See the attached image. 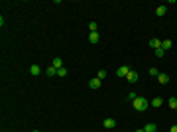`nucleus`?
<instances>
[{"mask_svg": "<svg viewBox=\"0 0 177 132\" xmlns=\"http://www.w3.org/2000/svg\"><path fill=\"white\" fill-rule=\"evenodd\" d=\"M134 132H144V128H138V130H134Z\"/></svg>", "mask_w": 177, "mask_h": 132, "instance_id": "nucleus-24", "label": "nucleus"}, {"mask_svg": "<svg viewBox=\"0 0 177 132\" xmlns=\"http://www.w3.org/2000/svg\"><path fill=\"white\" fill-rule=\"evenodd\" d=\"M33 132H37V130H33Z\"/></svg>", "mask_w": 177, "mask_h": 132, "instance_id": "nucleus-25", "label": "nucleus"}, {"mask_svg": "<svg viewBox=\"0 0 177 132\" xmlns=\"http://www.w3.org/2000/svg\"><path fill=\"white\" fill-rule=\"evenodd\" d=\"M150 75H154V77H157V75H159L157 67H150Z\"/></svg>", "mask_w": 177, "mask_h": 132, "instance_id": "nucleus-20", "label": "nucleus"}, {"mask_svg": "<svg viewBox=\"0 0 177 132\" xmlns=\"http://www.w3.org/2000/svg\"><path fill=\"white\" fill-rule=\"evenodd\" d=\"M51 65L55 67V69H61V67H63V59H61V57H53V63H51Z\"/></svg>", "mask_w": 177, "mask_h": 132, "instance_id": "nucleus-9", "label": "nucleus"}, {"mask_svg": "<svg viewBox=\"0 0 177 132\" xmlns=\"http://www.w3.org/2000/svg\"><path fill=\"white\" fill-rule=\"evenodd\" d=\"M88 30H91V32H97V30H99L97 22H91V24H88Z\"/></svg>", "mask_w": 177, "mask_h": 132, "instance_id": "nucleus-18", "label": "nucleus"}, {"mask_svg": "<svg viewBox=\"0 0 177 132\" xmlns=\"http://www.w3.org/2000/svg\"><path fill=\"white\" fill-rule=\"evenodd\" d=\"M136 97H138L136 93H130V95H128V101H134V99H136Z\"/></svg>", "mask_w": 177, "mask_h": 132, "instance_id": "nucleus-22", "label": "nucleus"}, {"mask_svg": "<svg viewBox=\"0 0 177 132\" xmlns=\"http://www.w3.org/2000/svg\"><path fill=\"white\" fill-rule=\"evenodd\" d=\"M171 40H163V42H161V47H163V51H165V49H171Z\"/></svg>", "mask_w": 177, "mask_h": 132, "instance_id": "nucleus-16", "label": "nucleus"}, {"mask_svg": "<svg viewBox=\"0 0 177 132\" xmlns=\"http://www.w3.org/2000/svg\"><path fill=\"white\" fill-rule=\"evenodd\" d=\"M114 126H116V120H114V118H106V120H104V128H114Z\"/></svg>", "mask_w": 177, "mask_h": 132, "instance_id": "nucleus-12", "label": "nucleus"}, {"mask_svg": "<svg viewBox=\"0 0 177 132\" xmlns=\"http://www.w3.org/2000/svg\"><path fill=\"white\" fill-rule=\"evenodd\" d=\"M150 45H152L154 49H157V47H161V42H159L157 38H152V40H150Z\"/></svg>", "mask_w": 177, "mask_h": 132, "instance_id": "nucleus-13", "label": "nucleus"}, {"mask_svg": "<svg viewBox=\"0 0 177 132\" xmlns=\"http://www.w3.org/2000/svg\"><path fill=\"white\" fill-rule=\"evenodd\" d=\"M88 42H91V44H99V32H91L88 34Z\"/></svg>", "mask_w": 177, "mask_h": 132, "instance_id": "nucleus-7", "label": "nucleus"}, {"mask_svg": "<svg viewBox=\"0 0 177 132\" xmlns=\"http://www.w3.org/2000/svg\"><path fill=\"white\" fill-rule=\"evenodd\" d=\"M57 75H59V77H65V75H67V69H65V67L57 69Z\"/></svg>", "mask_w": 177, "mask_h": 132, "instance_id": "nucleus-19", "label": "nucleus"}, {"mask_svg": "<svg viewBox=\"0 0 177 132\" xmlns=\"http://www.w3.org/2000/svg\"><path fill=\"white\" fill-rule=\"evenodd\" d=\"M167 105H169V109L175 110V109H177V99H175V97H171V99L167 101Z\"/></svg>", "mask_w": 177, "mask_h": 132, "instance_id": "nucleus-15", "label": "nucleus"}, {"mask_svg": "<svg viewBox=\"0 0 177 132\" xmlns=\"http://www.w3.org/2000/svg\"><path fill=\"white\" fill-rule=\"evenodd\" d=\"M88 87H91V89H99V87H100V79H99V77L91 79V81H88Z\"/></svg>", "mask_w": 177, "mask_h": 132, "instance_id": "nucleus-6", "label": "nucleus"}, {"mask_svg": "<svg viewBox=\"0 0 177 132\" xmlns=\"http://www.w3.org/2000/svg\"><path fill=\"white\" fill-rule=\"evenodd\" d=\"M126 79H128V81H130V83H136V81H138V79H140V75H138V73H136V71H134V69H130V73H128V75H126Z\"/></svg>", "mask_w": 177, "mask_h": 132, "instance_id": "nucleus-3", "label": "nucleus"}, {"mask_svg": "<svg viewBox=\"0 0 177 132\" xmlns=\"http://www.w3.org/2000/svg\"><path fill=\"white\" fill-rule=\"evenodd\" d=\"M104 77H106V69H99V79L102 81Z\"/></svg>", "mask_w": 177, "mask_h": 132, "instance_id": "nucleus-21", "label": "nucleus"}, {"mask_svg": "<svg viewBox=\"0 0 177 132\" xmlns=\"http://www.w3.org/2000/svg\"><path fill=\"white\" fill-rule=\"evenodd\" d=\"M132 107L138 110V112H144V110L148 109V101H146L144 97H136V99L132 101Z\"/></svg>", "mask_w": 177, "mask_h": 132, "instance_id": "nucleus-1", "label": "nucleus"}, {"mask_svg": "<svg viewBox=\"0 0 177 132\" xmlns=\"http://www.w3.org/2000/svg\"><path fill=\"white\" fill-rule=\"evenodd\" d=\"M161 103H163V101L159 99V97H155V99H152V103H150V105H152L154 109H159V107H161Z\"/></svg>", "mask_w": 177, "mask_h": 132, "instance_id": "nucleus-11", "label": "nucleus"}, {"mask_svg": "<svg viewBox=\"0 0 177 132\" xmlns=\"http://www.w3.org/2000/svg\"><path fill=\"white\" fill-rule=\"evenodd\" d=\"M165 12H167V6H157V8H155V14H157V16H165Z\"/></svg>", "mask_w": 177, "mask_h": 132, "instance_id": "nucleus-14", "label": "nucleus"}, {"mask_svg": "<svg viewBox=\"0 0 177 132\" xmlns=\"http://www.w3.org/2000/svg\"><path fill=\"white\" fill-rule=\"evenodd\" d=\"M45 75H47V77H53V75H57V69L53 65H49L47 69H45Z\"/></svg>", "mask_w": 177, "mask_h": 132, "instance_id": "nucleus-10", "label": "nucleus"}, {"mask_svg": "<svg viewBox=\"0 0 177 132\" xmlns=\"http://www.w3.org/2000/svg\"><path fill=\"white\" fill-rule=\"evenodd\" d=\"M157 81H159V85H167V83H169V75L159 73V75H157Z\"/></svg>", "mask_w": 177, "mask_h": 132, "instance_id": "nucleus-4", "label": "nucleus"}, {"mask_svg": "<svg viewBox=\"0 0 177 132\" xmlns=\"http://www.w3.org/2000/svg\"><path fill=\"white\" fill-rule=\"evenodd\" d=\"M169 132H177V124H173V126L169 128Z\"/></svg>", "mask_w": 177, "mask_h": 132, "instance_id": "nucleus-23", "label": "nucleus"}, {"mask_svg": "<svg viewBox=\"0 0 177 132\" xmlns=\"http://www.w3.org/2000/svg\"><path fill=\"white\" fill-rule=\"evenodd\" d=\"M144 132H157V124H155V122H148Z\"/></svg>", "mask_w": 177, "mask_h": 132, "instance_id": "nucleus-5", "label": "nucleus"}, {"mask_svg": "<svg viewBox=\"0 0 177 132\" xmlns=\"http://www.w3.org/2000/svg\"><path fill=\"white\" fill-rule=\"evenodd\" d=\"M154 53H155V57H163L165 51H163V47H157V49H154Z\"/></svg>", "mask_w": 177, "mask_h": 132, "instance_id": "nucleus-17", "label": "nucleus"}, {"mask_svg": "<svg viewBox=\"0 0 177 132\" xmlns=\"http://www.w3.org/2000/svg\"><path fill=\"white\" fill-rule=\"evenodd\" d=\"M128 73H130V67L128 65H120L118 69H116V75H118V77H126Z\"/></svg>", "mask_w": 177, "mask_h": 132, "instance_id": "nucleus-2", "label": "nucleus"}, {"mask_svg": "<svg viewBox=\"0 0 177 132\" xmlns=\"http://www.w3.org/2000/svg\"><path fill=\"white\" fill-rule=\"evenodd\" d=\"M30 73H32L33 77H37V75L42 73V67H39V65H32V67H30Z\"/></svg>", "mask_w": 177, "mask_h": 132, "instance_id": "nucleus-8", "label": "nucleus"}]
</instances>
